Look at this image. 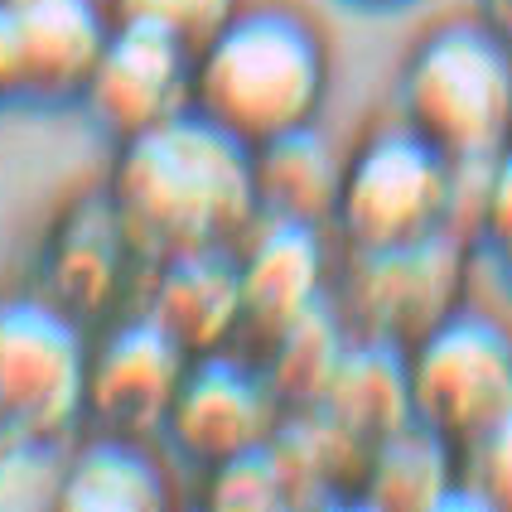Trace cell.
I'll list each match as a JSON object with an SVG mask.
<instances>
[{
    "label": "cell",
    "instance_id": "6da1fadb",
    "mask_svg": "<svg viewBox=\"0 0 512 512\" xmlns=\"http://www.w3.org/2000/svg\"><path fill=\"white\" fill-rule=\"evenodd\" d=\"M102 189L150 261L237 247L261 218L252 145L199 107L116 141Z\"/></svg>",
    "mask_w": 512,
    "mask_h": 512
},
{
    "label": "cell",
    "instance_id": "7a4b0ae2",
    "mask_svg": "<svg viewBox=\"0 0 512 512\" xmlns=\"http://www.w3.org/2000/svg\"><path fill=\"white\" fill-rule=\"evenodd\" d=\"M329 87L334 58L324 29L285 0H242L194 54V107L247 145L314 126Z\"/></svg>",
    "mask_w": 512,
    "mask_h": 512
},
{
    "label": "cell",
    "instance_id": "3957f363",
    "mask_svg": "<svg viewBox=\"0 0 512 512\" xmlns=\"http://www.w3.org/2000/svg\"><path fill=\"white\" fill-rule=\"evenodd\" d=\"M392 107L450 165L484 174L512 150V44L479 10L435 20L401 58Z\"/></svg>",
    "mask_w": 512,
    "mask_h": 512
},
{
    "label": "cell",
    "instance_id": "277c9868",
    "mask_svg": "<svg viewBox=\"0 0 512 512\" xmlns=\"http://www.w3.org/2000/svg\"><path fill=\"white\" fill-rule=\"evenodd\" d=\"M474 189H479V174H464L459 165H450L401 116L372 121L343 150L329 232L353 252L397 247V242L440 228L474 232Z\"/></svg>",
    "mask_w": 512,
    "mask_h": 512
},
{
    "label": "cell",
    "instance_id": "5b68a950",
    "mask_svg": "<svg viewBox=\"0 0 512 512\" xmlns=\"http://www.w3.org/2000/svg\"><path fill=\"white\" fill-rule=\"evenodd\" d=\"M479 242L469 228H440L397 247H343L334 266V314L353 339L411 348L440 319L469 305Z\"/></svg>",
    "mask_w": 512,
    "mask_h": 512
},
{
    "label": "cell",
    "instance_id": "8992f818",
    "mask_svg": "<svg viewBox=\"0 0 512 512\" xmlns=\"http://www.w3.org/2000/svg\"><path fill=\"white\" fill-rule=\"evenodd\" d=\"M411 421L469 459L512 416V324L484 305H459L401 348Z\"/></svg>",
    "mask_w": 512,
    "mask_h": 512
},
{
    "label": "cell",
    "instance_id": "52a82bcc",
    "mask_svg": "<svg viewBox=\"0 0 512 512\" xmlns=\"http://www.w3.org/2000/svg\"><path fill=\"white\" fill-rule=\"evenodd\" d=\"M92 324L44 290L0 295V421L78 435L87 421Z\"/></svg>",
    "mask_w": 512,
    "mask_h": 512
},
{
    "label": "cell",
    "instance_id": "ba28073f",
    "mask_svg": "<svg viewBox=\"0 0 512 512\" xmlns=\"http://www.w3.org/2000/svg\"><path fill=\"white\" fill-rule=\"evenodd\" d=\"M150 256L136 247L131 228L121 223L116 203L107 189H87L68 199L54 213V223L39 242V281L49 300H58L68 314L83 324H107L121 310H136L150 276Z\"/></svg>",
    "mask_w": 512,
    "mask_h": 512
},
{
    "label": "cell",
    "instance_id": "9c48e42d",
    "mask_svg": "<svg viewBox=\"0 0 512 512\" xmlns=\"http://www.w3.org/2000/svg\"><path fill=\"white\" fill-rule=\"evenodd\" d=\"M285 421V397L276 392L271 372L261 358L237 348L199 353L189 358V372L174 392V406L165 416V440L194 469H213L232 455H247L256 445L276 440Z\"/></svg>",
    "mask_w": 512,
    "mask_h": 512
},
{
    "label": "cell",
    "instance_id": "30bf717a",
    "mask_svg": "<svg viewBox=\"0 0 512 512\" xmlns=\"http://www.w3.org/2000/svg\"><path fill=\"white\" fill-rule=\"evenodd\" d=\"M189 348L155 314L136 305L92 329L87 348V421L92 430L145 435L165 430L174 392L189 372Z\"/></svg>",
    "mask_w": 512,
    "mask_h": 512
},
{
    "label": "cell",
    "instance_id": "8fae6325",
    "mask_svg": "<svg viewBox=\"0 0 512 512\" xmlns=\"http://www.w3.org/2000/svg\"><path fill=\"white\" fill-rule=\"evenodd\" d=\"M78 102L112 141L150 131L194 107V49L155 29L112 25Z\"/></svg>",
    "mask_w": 512,
    "mask_h": 512
},
{
    "label": "cell",
    "instance_id": "7c38bea8",
    "mask_svg": "<svg viewBox=\"0 0 512 512\" xmlns=\"http://www.w3.org/2000/svg\"><path fill=\"white\" fill-rule=\"evenodd\" d=\"M334 266L339 261L329 252V228L256 218V228L237 242V271L247 300L242 348H261L305 314L334 305Z\"/></svg>",
    "mask_w": 512,
    "mask_h": 512
},
{
    "label": "cell",
    "instance_id": "4fadbf2b",
    "mask_svg": "<svg viewBox=\"0 0 512 512\" xmlns=\"http://www.w3.org/2000/svg\"><path fill=\"white\" fill-rule=\"evenodd\" d=\"M20 54L25 102H78L102 44L112 39V0H0Z\"/></svg>",
    "mask_w": 512,
    "mask_h": 512
},
{
    "label": "cell",
    "instance_id": "5bb4252c",
    "mask_svg": "<svg viewBox=\"0 0 512 512\" xmlns=\"http://www.w3.org/2000/svg\"><path fill=\"white\" fill-rule=\"evenodd\" d=\"M141 305L194 358L237 348L247 334V300H242V271L237 247H203V252L160 256L145 276Z\"/></svg>",
    "mask_w": 512,
    "mask_h": 512
},
{
    "label": "cell",
    "instance_id": "9a60e30c",
    "mask_svg": "<svg viewBox=\"0 0 512 512\" xmlns=\"http://www.w3.org/2000/svg\"><path fill=\"white\" fill-rule=\"evenodd\" d=\"M174 503L165 459L145 435L92 430L68 445V474L58 508L68 512H160Z\"/></svg>",
    "mask_w": 512,
    "mask_h": 512
},
{
    "label": "cell",
    "instance_id": "2e32d148",
    "mask_svg": "<svg viewBox=\"0 0 512 512\" xmlns=\"http://www.w3.org/2000/svg\"><path fill=\"white\" fill-rule=\"evenodd\" d=\"M353 503H368V508H459V503H479V508H488L484 493L469 479V459L450 450L440 435H430L426 426H416V421L392 430L372 450Z\"/></svg>",
    "mask_w": 512,
    "mask_h": 512
},
{
    "label": "cell",
    "instance_id": "e0dca14e",
    "mask_svg": "<svg viewBox=\"0 0 512 512\" xmlns=\"http://www.w3.org/2000/svg\"><path fill=\"white\" fill-rule=\"evenodd\" d=\"M252 165L261 218H290V223H314V228L334 223L343 155L319 131V121L252 145Z\"/></svg>",
    "mask_w": 512,
    "mask_h": 512
},
{
    "label": "cell",
    "instance_id": "ac0fdd59",
    "mask_svg": "<svg viewBox=\"0 0 512 512\" xmlns=\"http://www.w3.org/2000/svg\"><path fill=\"white\" fill-rule=\"evenodd\" d=\"M73 435L0 421V512H44L63 498Z\"/></svg>",
    "mask_w": 512,
    "mask_h": 512
},
{
    "label": "cell",
    "instance_id": "d6986e66",
    "mask_svg": "<svg viewBox=\"0 0 512 512\" xmlns=\"http://www.w3.org/2000/svg\"><path fill=\"white\" fill-rule=\"evenodd\" d=\"M203 498L213 508H276V503H300L295 498V479L285 469L276 440L256 445L247 455H232L213 469H203Z\"/></svg>",
    "mask_w": 512,
    "mask_h": 512
},
{
    "label": "cell",
    "instance_id": "ffe728a7",
    "mask_svg": "<svg viewBox=\"0 0 512 512\" xmlns=\"http://www.w3.org/2000/svg\"><path fill=\"white\" fill-rule=\"evenodd\" d=\"M237 5L242 0H112V20L116 25L155 29V34H165V39L199 54L203 44L232 20Z\"/></svg>",
    "mask_w": 512,
    "mask_h": 512
},
{
    "label": "cell",
    "instance_id": "44dd1931",
    "mask_svg": "<svg viewBox=\"0 0 512 512\" xmlns=\"http://www.w3.org/2000/svg\"><path fill=\"white\" fill-rule=\"evenodd\" d=\"M474 242L493 261L503 290L512 295V150L479 174L474 189Z\"/></svg>",
    "mask_w": 512,
    "mask_h": 512
},
{
    "label": "cell",
    "instance_id": "7402d4cb",
    "mask_svg": "<svg viewBox=\"0 0 512 512\" xmlns=\"http://www.w3.org/2000/svg\"><path fill=\"white\" fill-rule=\"evenodd\" d=\"M469 479L488 508H512V416L469 455Z\"/></svg>",
    "mask_w": 512,
    "mask_h": 512
},
{
    "label": "cell",
    "instance_id": "603a6c76",
    "mask_svg": "<svg viewBox=\"0 0 512 512\" xmlns=\"http://www.w3.org/2000/svg\"><path fill=\"white\" fill-rule=\"evenodd\" d=\"M10 102H25V78H20V54H15V39L5 29V15H0V107Z\"/></svg>",
    "mask_w": 512,
    "mask_h": 512
},
{
    "label": "cell",
    "instance_id": "cb8c5ba5",
    "mask_svg": "<svg viewBox=\"0 0 512 512\" xmlns=\"http://www.w3.org/2000/svg\"><path fill=\"white\" fill-rule=\"evenodd\" d=\"M479 15L512 44V0H479Z\"/></svg>",
    "mask_w": 512,
    "mask_h": 512
},
{
    "label": "cell",
    "instance_id": "d4e9b609",
    "mask_svg": "<svg viewBox=\"0 0 512 512\" xmlns=\"http://www.w3.org/2000/svg\"><path fill=\"white\" fill-rule=\"evenodd\" d=\"M339 5H353V10H368V15H387V10H401V5H416V0H339Z\"/></svg>",
    "mask_w": 512,
    "mask_h": 512
}]
</instances>
